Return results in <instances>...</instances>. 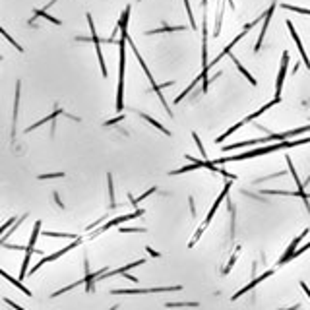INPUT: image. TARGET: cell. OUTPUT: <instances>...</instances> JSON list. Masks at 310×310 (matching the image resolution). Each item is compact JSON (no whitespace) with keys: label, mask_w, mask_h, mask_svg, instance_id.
<instances>
[{"label":"cell","mask_w":310,"mask_h":310,"mask_svg":"<svg viewBox=\"0 0 310 310\" xmlns=\"http://www.w3.org/2000/svg\"><path fill=\"white\" fill-rule=\"evenodd\" d=\"M128 20H130V6L122 12V18H120V22H118V26H120V33H122V39H120V43H118V49H120V66H118V93H117V111H122L124 109V62H126V51H124V43H126V39H124V35L128 33L126 31V24H128Z\"/></svg>","instance_id":"obj_1"},{"label":"cell","mask_w":310,"mask_h":310,"mask_svg":"<svg viewBox=\"0 0 310 310\" xmlns=\"http://www.w3.org/2000/svg\"><path fill=\"white\" fill-rule=\"evenodd\" d=\"M229 188H231V182H227V184L223 186L221 194H219V196H217V200L213 202V206H211V209H209V213H207V217H206V219H204V223H202V225L198 227V231L194 233L192 240L188 242V248H192L194 244H196V242L200 240V236L204 235V231H206V227H207V225L211 223V219H213V215H215V211L219 209V206H221V202H223V200H225V198H227V194H229Z\"/></svg>","instance_id":"obj_2"},{"label":"cell","mask_w":310,"mask_h":310,"mask_svg":"<svg viewBox=\"0 0 310 310\" xmlns=\"http://www.w3.org/2000/svg\"><path fill=\"white\" fill-rule=\"evenodd\" d=\"M277 103H279V99H273V101H269V103H266V105H264V107H260V109H258L256 113H252V115H248V117H246V118H242L240 122H236L235 126H231V128H229V130H227V132H225V134H221L219 138H215V144H221L223 140H227V138H229V136H231V134H233V132H236L238 128H242V126H244L246 122H250V120H254V118H258V117H260V115H264V113H266L267 109L275 107V105H277Z\"/></svg>","instance_id":"obj_3"},{"label":"cell","mask_w":310,"mask_h":310,"mask_svg":"<svg viewBox=\"0 0 310 310\" xmlns=\"http://www.w3.org/2000/svg\"><path fill=\"white\" fill-rule=\"evenodd\" d=\"M180 285H173V287H149V289H113V295H149V293H173V291H180Z\"/></svg>","instance_id":"obj_4"},{"label":"cell","mask_w":310,"mask_h":310,"mask_svg":"<svg viewBox=\"0 0 310 310\" xmlns=\"http://www.w3.org/2000/svg\"><path fill=\"white\" fill-rule=\"evenodd\" d=\"M39 233H41V221H35V227H33V233H31V238H30V244H28V248H26V258H24V264H22L20 279H24V277H26L31 256H33V252H37L35 250V242H37V236H39Z\"/></svg>","instance_id":"obj_5"},{"label":"cell","mask_w":310,"mask_h":310,"mask_svg":"<svg viewBox=\"0 0 310 310\" xmlns=\"http://www.w3.org/2000/svg\"><path fill=\"white\" fill-rule=\"evenodd\" d=\"M140 215H144V209H136V211H132V213H128V215H120V217H115V219H111V221H107L101 227V229H97L95 233H91V238H95L97 235H101V233H105L107 229H113V227H117V225H120V223L124 221H130V219H136V217H140Z\"/></svg>","instance_id":"obj_6"},{"label":"cell","mask_w":310,"mask_h":310,"mask_svg":"<svg viewBox=\"0 0 310 310\" xmlns=\"http://www.w3.org/2000/svg\"><path fill=\"white\" fill-rule=\"evenodd\" d=\"M86 16H88V24H89V30H91V41H93V45H95V51H97V60H99V66H101V74L107 76V66H105L103 53H101V39H99L97 31H95V26H93V18H91V14H86Z\"/></svg>","instance_id":"obj_7"},{"label":"cell","mask_w":310,"mask_h":310,"mask_svg":"<svg viewBox=\"0 0 310 310\" xmlns=\"http://www.w3.org/2000/svg\"><path fill=\"white\" fill-rule=\"evenodd\" d=\"M78 244H82V238H76V240H74V242H72V244H68V246H64V248H60L59 252H55V254H51V256H45V258H43V260H41V262H39V264H35V267L31 269L30 273H35V271H37L39 267H41V266H45V264H49V262H55V260H59L60 256H64L66 252H70V250H72V248H76Z\"/></svg>","instance_id":"obj_8"},{"label":"cell","mask_w":310,"mask_h":310,"mask_svg":"<svg viewBox=\"0 0 310 310\" xmlns=\"http://www.w3.org/2000/svg\"><path fill=\"white\" fill-rule=\"evenodd\" d=\"M287 66H289V53L283 51V57H281V68H279V74H277V84H275V99H279V101H281L283 82H285V76H287Z\"/></svg>","instance_id":"obj_9"},{"label":"cell","mask_w":310,"mask_h":310,"mask_svg":"<svg viewBox=\"0 0 310 310\" xmlns=\"http://www.w3.org/2000/svg\"><path fill=\"white\" fill-rule=\"evenodd\" d=\"M275 4L277 2H271V6L267 8V12L264 14V26H262V31H260V37H258V41H256V47H254V53H258L260 49H262V43H264V37H266V31H267V26H269V22H271V16L275 12Z\"/></svg>","instance_id":"obj_10"},{"label":"cell","mask_w":310,"mask_h":310,"mask_svg":"<svg viewBox=\"0 0 310 310\" xmlns=\"http://www.w3.org/2000/svg\"><path fill=\"white\" fill-rule=\"evenodd\" d=\"M306 233H308V229H304V231H302L300 235L296 236V238H293V242L289 244V248H287V250H285V254H283V256H281V258H279V262H277V266H283V264H287L289 260H293V254H295L296 246H298V242H300V240H302V238L306 236Z\"/></svg>","instance_id":"obj_11"},{"label":"cell","mask_w":310,"mask_h":310,"mask_svg":"<svg viewBox=\"0 0 310 310\" xmlns=\"http://www.w3.org/2000/svg\"><path fill=\"white\" fill-rule=\"evenodd\" d=\"M287 28H289V31H291V37H293V41L296 43V47H298V53H300V57H302V62H304V66L310 70V59L308 55L304 53V47H302V41H300V37H298V33H296L295 26L291 24V22H287Z\"/></svg>","instance_id":"obj_12"},{"label":"cell","mask_w":310,"mask_h":310,"mask_svg":"<svg viewBox=\"0 0 310 310\" xmlns=\"http://www.w3.org/2000/svg\"><path fill=\"white\" fill-rule=\"evenodd\" d=\"M271 275H273V269H267V271H266V273H264V275H260V277H256V279H254V281H250V283H248V285H246L244 289H240V291H238L236 295L231 296V300H236V298H240V296L244 295V293H248L250 289H254V287L258 285V283H262V281L267 279V277H271Z\"/></svg>","instance_id":"obj_13"},{"label":"cell","mask_w":310,"mask_h":310,"mask_svg":"<svg viewBox=\"0 0 310 310\" xmlns=\"http://www.w3.org/2000/svg\"><path fill=\"white\" fill-rule=\"evenodd\" d=\"M142 264H146V260H138V262H132V264H126L124 267H118V269H111V271H105L103 275L99 277L97 281L101 279H109V277H113V275H122V273H126L130 267H136V266H142Z\"/></svg>","instance_id":"obj_14"},{"label":"cell","mask_w":310,"mask_h":310,"mask_svg":"<svg viewBox=\"0 0 310 310\" xmlns=\"http://www.w3.org/2000/svg\"><path fill=\"white\" fill-rule=\"evenodd\" d=\"M262 194H273V196H298V198H302L304 200V204H306V209H308V213H310V204H308V200H310V194L306 192H287V190H262Z\"/></svg>","instance_id":"obj_15"},{"label":"cell","mask_w":310,"mask_h":310,"mask_svg":"<svg viewBox=\"0 0 310 310\" xmlns=\"http://www.w3.org/2000/svg\"><path fill=\"white\" fill-rule=\"evenodd\" d=\"M0 275H2V277H4V279H6V281H10V283H12V285H14V287H18V289H20V291H22V293H24V295L31 296V291H30V289H28V287H24V285H22V281L14 279V277H12V275H10V273H6V271H4V269H0Z\"/></svg>","instance_id":"obj_16"},{"label":"cell","mask_w":310,"mask_h":310,"mask_svg":"<svg viewBox=\"0 0 310 310\" xmlns=\"http://www.w3.org/2000/svg\"><path fill=\"white\" fill-rule=\"evenodd\" d=\"M231 60H233V62H235V66H236V68H238V72H240V74L244 76V78H246V80H248V82H250L252 86H256V84H258V82H256V78H254V76H252L250 72H248V70H246V68H244V66H242V64H240V60L236 59L235 55H231Z\"/></svg>","instance_id":"obj_17"},{"label":"cell","mask_w":310,"mask_h":310,"mask_svg":"<svg viewBox=\"0 0 310 310\" xmlns=\"http://www.w3.org/2000/svg\"><path fill=\"white\" fill-rule=\"evenodd\" d=\"M59 115H66V113H64L62 109H55V113H51L49 117H45V118H41L39 122H35V124H31V126H30V128H28V130H26V132H31V130H35V128H39L41 124H45V122H49V120H55V118L59 117Z\"/></svg>","instance_id":"obj_18"},{"label":"cell","mask_w":310,"mask_h":310,"mask_svg":"<svg viewBox=\"0 0 310 310\" xmlns=\"http://www.w3.org/2000/svg\"><path fill=\"white\" fill-rule=\"evenodd\" d=\"M138 115H140V117L144 118V120H148V122H149V124H151V126H155V128H157V130H159V132H161V134H165V136H171V132H169V130H167V128L163 126L161 122H157L155 118H151V117H149V115H144V113H138Z\"/></svg>","instance_id":"obj_19"},{"label":"cell","mask_w":310,"mask_h":310,"mask_svg":"<svg viewBox=\"0 0 310 310\" xmlns=\"http://www.w3.org/2000/svg\"><path fill=\"white\" fill-rule=\"evenodd\" d=\"M20 89L22 84H16V101H14V124H12V138H16V120H18V107H20Z\"/></svg>","instance_id":"obj_20"},{"label":"cell","mask_w":310,"mask_h":310,"mask_svg":"<svg viewBox=\"0 0 310 310\" xmlns=\"http://www.w3.org/2000/svg\"><path fill=\"white\" fill-rule=\"evenodd\" d=\"M186 30L184 26H175V28H157V30L146 31V35H157V33H169V31H182Z\"/></svg>","instance_id":"obj_21"},{"label":"cell","mask_w":310,"mask_h":310,"mask_svg":"<svg viewBox=\"0 0 310 310\" xmlns=\"http://www.w3.org/2000/svg\"><path fill=\"white\" fill-rule=\"evenodd\" d=\"M167 308H198L200 306V302H167L165 304Z\"/></svg>","instance_id":"obj_22"},{"label":"cell","mask_w":310,"mask_h":310,"mask_svg":"<svg viewBox=\"0 0 310 310\" xmlns=\"http://www.w3.org/2000/svg\"><path fill=\"white\" fill-rule=\"evenodd\" d=\"M0 35H2V37H4V39H6L8 43L12 45V47H14L16 51H20V53H24V47H20V43H18V41H14V39L10 37V33H8V31H4V28H2V26H0Z\"/></svg>","instance_id":"obj_23"},{"label":"cell","mask_w":310,"mask_h":310,"mask_svg":"<svg viewBox=\"0 0 310 310\" xmlns=\"http://www.w3.org/2000/svg\"><path fill=\"white\" fill-rule=\"evenodd\" d=\"M155 190H157V186H151V188H149V190H148L146 194H144V196H140V198H130V204H132V206L136 207V209H138V202H144V200H146L148 196H151V194L155 192Z\"/></svg>","instance_id":"obj_24"},{"label":"cell","mask_w":310,"mask_h":310,"mask_svg":"<svg viewBox=\"0 0 310 310\" xmlns=\"http://www.w3.org/2000/svg\"><path fill=\"white\" fill-rule=\"evenodd\" d=\"M281 8H285V10H291V12H296V14L310 16L308 8H298V6H291V4H281Z\"/></svg>","instance_id":"obj_25"},{"label":"cell","mask_w":310,"mask_h":310,"mask_svg":"<svg viewBox=\"0 0 310 310\" xmlns=\"http://www.w3.org/2000/svg\"><path fill=\"white\" fill-rule=\"evenodd\" d=\"M184 6H186V16H188V20H190V28L196 30V20H194L192 8H190V0H184Z\"/></svg>","instance_id":"obj_26"},{"label":"cell","mask_w":310,"mask_h":310,"mask_svg":"<svg viewBox=\"0 0 310 310\" xmlns=\"http://www.w3.org/2000/svg\"><path fill=\"white\" fill-rule=\"evenodd\" d=\"M43 235L45 236H60V238H78L74 233H53V231H47Z\"/></svg>","instance_id":"obj_27"},{"label":"cell","mask_w":310,"mask_h":310,"mask_svg":"<svg viewBox=\"0 0 310 310\" xmlns=\"http://www.w3.org/2000/svg\"><path fill=\"white\" fill-rule=\"evenodd\" d=\"M33 14H35V18H39V16H43V18H47L49 22H53V24H57V26H60V20H57V18H53V16H49V14H47V12H43V10H35Z\"/></svg>","instance_id":"obj_28"},{"label":"cell","mask_w":310,"mask_h":310,"mask_svg":"<svg viewBox=\"0 0 310 310\" xmlns=\"http://www.w3.org/2000/svg\"><path fill=\"white\" fill-rule=\"evenodd\" d=\"M107 180H109V194H111V207H117V204H115V188H113V177L109 175V177H107Z\"/></svg>","instance_id":"obj_29"},{"label":"cell","mask_w":310,"mask_h":310,"mask_svg":"<svg viewBox=\"0 0 310 310\" xmlns=\"http://www.w3.org/2000/svg\"><path fill=\"white\" fill-rule=\"evenodd\" d=\"M236 256H238V248H236V252H235V254H233V258H231V260H229V264H227V267H225V269H223V273H229V271H231V267L235 266V260H236Z\"/></svg>","instance_id":"obj_30"},{"label":"cell","mask_w":310,"mask_h":310,"mask_svg":"<svg viewBox=\"0 0 310 310\" xmlns=\"http://www.w3.org/2000/svg\"><path fill=\"white\" fill-rule=\"evenodd\" d=\"M64 177V173H51V175H39V180H47V178H60Z\"/></svg>","instance_id":"obj_31"},{"label":"cell","mask_w":310,"mask_h":310,"mask_svg":"<svg viewBox=\"0 0 310 310\" xmlns=\"http://www.w3.org/2000/svg\"><path fill=\"white\" fill-rule=\"evenodd\" d=\"M310 248V242H306V244H304V246H302V248H298V250H295V254H293V258H296V256H300V254H302V252H306Z\"/></svg>","instance_id":"obj_32"},{"label":"cell","mask_w":310,"mask_h":310,"mask_svg":"<svg viewBox=\"0 0 310 310\" xmlns=\"http://www.w3.org/2000/svg\"><path fill=\"white\" fill-rule=\"evenodd\" d=\"M12 223H16V219H14V217H12V219H10V221H8V223H4V225L0 227V235H2V233H4V231H6V229H8L10 225H12Z\"/></svg>","instance_id":"obj_33"},{"label":"cell","mask_w":310,"mask_h":310,"mask_svg":"<svg viewBox=\"0 0 310 310\" xmlns=\"http://www.w3.org/2000/svg\"><path fill=\"white\" fill-rule=\"evenodd\" d=\"M4 300H6V302H8V304H10V306H12V308H16V310H26V308H22V306H20V304H16V302H12V300H10V298H4Z\"/></svg>","instance_id":"obj_34"},{"label":"cell","mask_w":310,"mask_h":310,"mask_svg":"<svg viewBox=\"0 0 310 310\" xmlns=\"http://www.w3.org/2000/svg\"><path fill=\"white\" fill-rule=\"evenodd\" d=\"M122 118H124V117H118V118H115V120H107V122H105V126H111V124H117L118 120H122Z\"/></svg>","instance_id":"obj_35"},{"label":"cell","mask_w":310,"mask_h":310,"mask_svg":"<svg viewBox=\"0 0 310 310\" xmlns=\"http://www.w3.org/2000/svg\"><path fill=\"white\" fill-rule=\"evenodd\" d=\"M300 287H302V291H304V293L308 295V298H310V289H308V285H306V283L302 281V283H300Z\"/></svg>","instance_id":"obj_36"},{"label":"cell","mask_w":310,"mask_h":310,"mask_svg":"<svg viewBox=\"0 0 310 310\" xmlns=\"http://www.w3.org/2000/svg\"><path fill=\"white\" fill-rule=\"evenodd\" d=\"M146 250H148L149 254H151V256H159V252H155V250H153V248H151V246H148Z\"/></svg>","instance_id":"obj_37"},{"label":"cell","mask_w":310,"mask_h":310,"mask_svg":"<svg viewBox=\"0 0 310 310\" xmlns=\"http://www.w3.org/2000/svg\"><path fill=\"white\" fill-rule=\"evenodd\" d=\"M118 308V306H113V308H109V310H117Z\"/></svg>","instance_id":"obj_38"},{"label":"cell","mask_w":310,"mask_h":310,"mask_svg":"<svg viewBox=\"0 0 310 310\" xmlns=\"http://www.w3.org/2000/svg\"><path fill=\"white\" fill-rule=\"evenodd\" d=\"M287 310H298V308H287Z\"/></svg>","instance_id":"obj_39"},{"label":"cell","mask_w":310,"mask_h":310,"mask_svg":"<svg viewBox=\"0 0 310 310\" xmlns=\"http://www.w3.org/2000/svg\"><path fill=\"white\" fill-rule=\"evenodd\" d=\"M306 182H310V177H308V180H306Z\"/></svg>","instance_id":"obj_40"}]
</instances>
